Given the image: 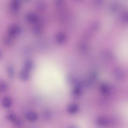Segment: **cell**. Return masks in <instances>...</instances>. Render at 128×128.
Returning a JSON list of instances; mask_svg holds the SVG:
<instances>
[{
  "mask_svg": "<svg viewBox=\"0 0 128 128\" xmlns=\"http://www.w3.org/2000/svg\"><path fill=\"white\" fill-rule=\"evenodd\" d=\"M6 119L9 121L13 122L15 125L17 126H20L22 125V121L14 114L12 113L8 114L6 115Z\"/></svg>",
  "mask_w": 128,
  "mask_h": 128,
  "instance_id": "cell-1",
  "label": "cell"
},
{
  "mask_svg": "<svg viewBox=\"0 0 128 128\" xmlns=\"http://www.w3.org/2000/svg\"><path fill=\"white\" fill-rule=\"evenodd\" d=\"M26 118L30 122H34L37 120L38 115L37 113L34 111H30L26 114Z\"/></svg>",
  "mask_w": 128,
  "mask_h": 128,
  "instance_id": "cell-2",
  "label": "cell"
},
{
  "mask_svg": "<svg viewBox=\"0 0 128 128\" xmlns=\"http://www.w3.org/2000/svg\"><path fill=\"white\" fill-rule=\"evenodd\" d=\"M19 78L22 81H27L30 77V72L23 68L19 73Z\"/></svg>",
  "mask_w": 128,
  "mask_h": 128,
  "instance_id": "cell-3",
  "label": "cell"
},
{
  "mask_svg": "<svg viewBox=\"0 0 128 128\" xmlns=\"http://www.w3.org/2000/svg\"><path fill=\"white\" fill-rule=\"evenodd\" d=\"M12 104V100L10 97L6 96L2 100V105L3 107L6 108H8Z\"/></svg>",
  "mask_w": 128,
  "mask_h": 128,
  "instance_id": "cell-4",
  "label": "cell"
},
{
  "mask_svg": "<svg viewBox=\"0 0 128 128\" xmlns=\"http://www.w3.org/2000/svg\"><path fill=\"white\" fill-rule=\"evenodd\" d=\"M24 69L30 72L34 67L33 61L31 59H27L24 61Z\"/></svg>",
  "mask_w": 128,
  "mask_h": 128,
  "instance_id": "cell-5",
  "label": "cell"
},
{
  "mask_svg": "<svg viewBox=\"0 0 128 128\" xmlns=\"http://www.w3.org/2000/svg\"><path fill=\"white\" fill-rule=\"evenodd\" d=\"M6 72L7 75L10 78L12 79L15 75V70L14 66L12 65H10L6 68Z\"/></svg>",
  "mask_w": 128,
  "mask_h": 128,
  "instance_id": "cell-6",
  "label": "cell"
},
{
  "mask_svg": "<svg viewBox=\"0 0 128 128\" xmlns=\"http://www.w3.org/2000/svg\"><path fill=\"white\" fill-rule=\"evenodd\" d=\"M19 28L18 26L13 25L9 28V34L11 36H14L19 33Z\"/></svg>",
  "mask_w": 128,
  "mask_h": 128,
  "instance_id": "cell-7",
  "label": "cell"
},
{
  "mask_svg": "<svg viewBox=\"0 0 128 128\" xmlns=\"http://www.w3.org/2000/svg\"><path fill=\"white\" fill-rule=\"evenodd\" d=\"M8 88V84L3 81H0V92H5Z\"/></svg>",
  "mask_w": 128,
  "mask_h": 128,
  "instance_id": "cell-8",
  "label": "cell"
},
{
  "mask_svg": "<svg viewBox=\"0 0 128 128\" xmlns=\"http://www.w3.org/2000/svg\"><path fill=\"white\" fill-rule=\"evenodd\" d=\"M27 18L29 21L34 23L36 20L37 18L34 14L30 13L27 16Z\"/></svg>",
  "mask_w": 128,
  "mask_h": 128,
  "instance_id": "cell-9",
  "label": "cell"
},
{
  "mask_svg": "<svg viewBox=\"0 0 128 128\" xmlns=\"http://www.w3.org/2000/svg\"><path fill=\"white\" fill-rule=\"evenodd\" d=\"M12 4V8L14 10L16 11L19 9L20 6V2L18 0H13Z\"/></svg>",
  "mask_w": 128,
  "mask_h": 128,
  "instance_id": "cell-10",
  "label": "cell"
},
{
  "mask_svg": "<svg viewBox=\"0 0 128 128\" xmlns=\"http://www.w3.org/2000/svg\"><path fill=\"white\" fill-rule=\"evenodd\" d=\"M4 43L6 46H10L12 44V42L10 38H6L4 40Z\"/></svg>",
  "mask_w": 128,
  "mask_h": 128,
  "instance_id": "cell-11",
  "label": "cell"
},
{
  "mask_svg": "<svg viewBox=\"0 0 128 128\" xmlns=\"http://www.w3.org/2000/svg\"><path fill=\"white\" fill-rule=\"evenodd\" d=\"M2 52L1 50H0V59L2 58Z\"/></svg>",
  "mask_w": 128,
  "mask_h": 128,
  "instance_id": "cell-12",
  "label": "cell"
}]
</instances>
